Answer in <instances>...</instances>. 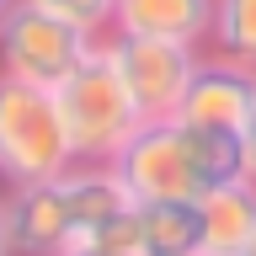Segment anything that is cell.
Segmentation results:
<instances>
[{
    "label": "cell",
    "instance_id": "cell-1",
    "mask_svg": "<svg viewBox=\"0 0 256 256\" xmlns=\"http://www.w3.org/2000/svg\"><path fill=\"white\" fill-rule=\"evenodd\" d=\"M134 203H198L208 187L246 176L235 134H208L182 118L144 123L112 160Z\"/></svg>",
    "mask_w": 256,
    "mask_h": 256
},
{
    "label": "cell",
    "instance_id": "cell-2",
    "mask_svg": "<svg viewBox=\"0 0 256 256\" xmlns=\"http://www.w3.org/2000/svg\"><path fill=\"white\" fill-rule=\"evenodd\" d=\"M70 166H75V144L64 128L59 96L0 70V182L6 187L54 182Z\"/></svg>",
    "mask_w": 256,
    "mask_h": 256
},
{
    "label": "cell",
    "instance_id": "cell-3",
    "mask_svg": "<svg viewBox=\"0 0 256 256\" xmlns=\"http://www.w3.org/2000/svg\"><path fill=\"white\" fill-rule=\"evenodd\" d=\"M54 96H59V112H64V128H70V144H75V160L112 166V160L123 155V144L144 128L139 107H134V96L123 91V80H118V70H112L102 43L54 86Z\"/></svg>",
    "mask_w": 256,
    "mask_h": 256
},
{
    "label": "cell",
    "instance_id": "cell-4",
    "mask_svg": "<svg viewBox=\"0 0 256 256\" xmlns=\"http://www.w3.org/2000/svg\"><path fill=\"white\" fill-rule=\"evenodd\" d=\"M102 43L96 32H86L80 22L32 6V0H11V11L0 16V70L32 86H59L91 48Z\"/></svg>",
    "mask_w": 256,
    "mask_h": 256
},
{
    "label": "cell",
    "instance_id": "cell-5",
    "mask_svg": "<svg viewBox=\"0 0 256 256\" xmlns=\"http://www.w3.org/2000/svg\"><path fill=\"white\" fill-rule=\"evenodd\" d=\"M102 48H107L112 70L123 80V91L134 96L144 123L176 118L182 96H187V80L198 70V59H203V48L160 43V38H128V32H102Z\"/></svg>",
    "mask_w": 256,
    "mask_h": 256
},
{
    "label": "cell",
    "instance_id": "cell-6",
    "mask_svg": "<svg viewBox=\"0 0 256 256\" xmlns=\"http://www.w3.org/2000/svg\"><path fill=\"white\" fill-rule=\"evenodd\" d=\"M251 96H256V70L224 59V54H203L187 80V96H182L176 118L192 128H208V134H235L240 139Z\"/></svg>",
    "mask_w": 256,
    "mask_h": 256
},
{
    "label": "cell",
    "instance_id": "cell-7",
    "mask_svg": "<svg viewBox=\"0 0 256 256\" xmlns=\"http://www.w3.org/2000/svg\"><path fill=\"white\" fill-rule=\"evenodd\" d=\"M6 235H11V256H59L75 240V214L59 176L6 192Z\"/></svg>",
    "mask_w": 256,
    "mask_h": 256
},
{
    "label": "cell",
    "instance_id": "cell-8",
    "mask_svg": "<svg viewBox=\"0 0 256 256\" xmlns=\"http://www.w3.org/2000/svg\"><path fill=\"white\" fill-rule=\"evenodd\" d=\"M107 32L208 48V32H214V0H118Z\"/></svg>",
    "mask_w": 256,
    "mask_h": 256
},
{
    "label": "cell",
    "instance_id": "cell-9",
    "mask_svg": "<svg viewBox=\"0 0 256 256\" xmlns=\"http://www.w3.org/2000/svg\"><path fill=\"white\" fill-rule=\"evenodd\" d=\"M256 235V182L235 176L198 198V251L208 256H240Z\"/></svg>",
    "mask_w": 256,
    "mask_h": 256
},
{
    "label": "cell",
    "instance_id": "cell-10",
    "mask_svg": "<svg viewBox=\"0 0 256 256\" xmlns=\"http://www.w3.org/2000/svg\"><path fill=\"white\" fill-rule=\"evenodd\" d=\"M64 182V198H70V214H75V235H91L102 224L123 219L134 198H128L123 176L112 171V166H96V160H75L70 171L59 176Z\"/></svg>",
    "mask_w": 256,
    "mask_h": 256
},
{
    "label": "cell",
    "instance_id": "cell-11",
    "mask_svg": "<svg viewBox=\"0 0 256 256\" xmlns=\"http://www.w3.org/2000/svg\"><path fill=\"white\" fill-rule=\"evenodd\" d=\"M144 256H192L198 251V203H134Z\"/></svg>",
    "mask_w": 256,
    "mask_h": 256
},
{
    "label": "cell",
    "instance_id": "cell-12",
    "mask_svg": "<svg viewBox=\"0 0 256 256\" xmlns=\"http://www.w3.org/2000/svg\"><path fill=\"white\" fill-rule=\"evenodd\" d=\"M208 48L246 64V70H256V0H214Z\"/></svg>",
    "mask_w": 256,
    "mask_h": 256
},
{
    "label": "cell",
    "instance_id": "cell-13",
    "mask_svg": "<svg viewBox=\"0 0 256 256\" xmlns=\"http://www.w3.org/2000/svg\"><path fill=\"white\" fill-rule=\"evenodd\" d=\"M59 256H144L139 251V230H134V208H128L123 219L91 230V235H75Z\"/></svg>",
    "mask_w": 256,
    "mask_h": 256
},
{
    "label": "cell",
    "instance_id": "cell-14",
    "mask_svg": "<svg viewBox=\"0 0 256 256\" xmlns=\"http://www.w3.org/2000/svg\"><path fill=\"white\" fill-rule=\"evenodd\" d=\"M32 6H43V11H54V16H64V22H80L86 32H102L112 27V6L118 0H32Z\"/></svg>",
    "mask_w": 256,
    "mask_h": 256
},
{
    "label": "cell",
    "instance_id": "cell-15",
    "mask_svg": "<svg viewBox=\"0 0 256 256\" xmlns=\"http://www.w3.org/2000/svg\"><path fill=\"white\" fill-rule=\"evenodd\" d=\"M240 166L256 182V96H251V112H246V128H240Z\"/></svg>",
    "mask_w": 256,
    "mask_h": 256
},
{
    "label": "cell",
    "instance_id": "cell-16",
    "mask_svg": "<svg viewBox=\"0 0 256 256\" xmlns=\"http://www.w3.org/2000/svg\"><path fill=\"white\" fill-rule=\"evenodd\" d=\"M0 256H11V235H6V192H0Z\"/></svg>",
    "mask_w": 256,
    "mask_h": 256
},
{
    "label": "cell",
    "instance_id": "cell-17",
    "mask_svg": "<svg viewBox=\"0 0 256 256\" xmlns=\"http://www.w3.org/2000/svg\"><path fill=\"white\" fill-rule=\"evenodd\" d=\"M240 256H256V235H251V246H246V251H240Z\"/></svg>",
    "mask_w": 256,
    "mask_h": 256
},
{
    "label": "cell",
    "instance_id": "cell-18",
    "mask_svg": "<svg viewBox=\"0 0 256 256\" xmlns=\"http://www.w3.org/2000/svg\"><path fill=\"white\" fill-rule=\"evenodd\" d=\"M6 11H11V0H0V16H6Z\"/></svg>",
    "mask_w": 256,
    "mask_h": 256
},
{
    "label": "cell",
    "instance_id": "cell-19",
    "mask_svg": "<svg viewBox=\"0 0 256 256\" xmlns=\"http://www.w3.org/2000/svg\"><path fill=\"white\" fill-rule=\"evenodd\" d=\"M192 256H208V251H192Z\"/></svg>",
    "mask_w": 256,
    "mask_h": 256
}]
</instances>
